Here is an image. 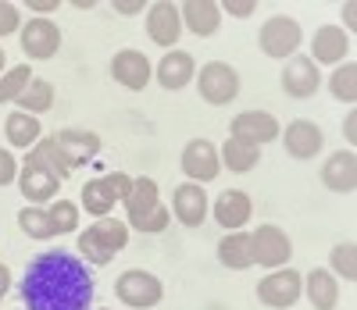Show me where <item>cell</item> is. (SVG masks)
Listing matches in <instances>:
<instances>
[{"label":"cell","instance_id":"1","mask_svg":"<svg viewBox=\"0 0 357 310\" xmlns=\"http://www.w3.org/2000/svg\"><path fill=\"white\" fill-rule=\"evenodd\" d=\"M22 300L29 310H89L93 278H89L79 257L65 250H50L25 268Z\"/></svg>","mask_w":357,"mask_h":310},{"label":"cell","instance_id":"2","mask_svg":"<svg viewBox=\"0 0 357 310\" xmlns=\"http://www.w3.org/2000/svg\"><path fill=\"white\" fill-rule=\"evenodd\" d=\"M122 207H126V225H132V228H139V232H146V235L165 232L168 222H172L168 207L161 203L158 182L146 178V175L132 178V189H129V196L122 200Z\"/></svg>","mask_w":357,"mask_h":310},{"label":"cell","instance_id":"3","mask_svg":"<svg viewBox=\"0 0 357 310\" xmlns=\"http://www.w3.org/2000/svg\"><path fill=\"white\" fill-rule=\"evenodd\" d=\"M126 242H129V225H126V222H118V218H100L97 225H89V228L79 235L82 264L104 268V264H111L118 254L126 250Z\"/></svg>","mask_w":357,"mask_h":310},{"label":"cell","instance_id":"4","mask_svg":"<svg viewBox=\"0 0 357 310\" xmlns=\"http://www.w3.org/2000/svg\"><path fill=\"white\" fill-rule=\"evenodd\" d=\"M132 189V178L126 171H111V175H100V178H89L82 185V207L86 214L93 218H107L114 210V203H122Z\"/></svg>","mask_w":357,"mask_h":310},{"label":"cell","instance_id":"5","mask_svg":"<svg viewBox=\"0 0 357 310\" xmlns=\"http://www.w3.org/2000/svg\"><path fill=\"white\" fill-rule=\"evenodd\" d=\"M197 89L211 107H225L240 97V72L225 61H207L197 75Z\"/></svg>","mask_w":357,"mask_h":310},{"label":"cell","instance_id":"6","mask_svg":"<svg viewBox=\"0 0 357 310\" xmlns=\"http://www.w3.org/2000/svg\"><path fill=\"white\" fill-rule=\"evenodd\" d=\"M304 33H301V22L289 18V15H272L264 25H261V33H257V47L268 54V57H293L296 47H301Z\"/></svg>","mask_w":357,"mask_h":310},{"label":"cell","instance_id":"7","mask_svg":"<svg viewBox=\"0 0 357 310\" xmlns=\"http://www.w3.org/2000/svg\"><path fill=\"white\" fill-rule=\"evenodd\" d=\"M114 293H118V300H122L126 307L146 310V307H158V303H161L165 286H161L158 274L143 271V268H132V271H126V274L114 282Z\"/></svg>","mask_w":357,"mask_h":310},{"label":"cell","instance_id":"8","mask_svg":"<svg viewBox=\"0 0 357 310\" xmlns=\"http://www.w3.org/2000/svg\"><path fill=\"white\" fill-rule=\"evenodd\" d=\"M304 293V274L293 271V268H275L268 278L257 282V300L264 307H275V310H286L301 300Z\"/></svg>","mask_w":357,"mask_h":310},{"label":"cell","instance_id":"9","mask_svg":"<svg viewBox=\"0 0 357 310\" xmlns=\"http://www.w3.org/2000/svg\"><path fill=\"white\" fill-rule=\"evenodd\" d=\"M18 185H22V196H29L33 203H43V200H54L57 189H61V178H57L40 157L25 150V161L18 164Z\"/></svg>","mask_w":357,"mask_h":310},{"label":"cell","instance_id":"10","mask_svg":"<svg viewBox=\"0 0 357 310\" xmlns=\"http://www.w3.org/2000/svg\"><path fill=\"white\" fill-rule=\"evenodd\" d=\"M250 250H254V264L275 271L293 257V242L279 225H257V232H250Z\"/></svg>","mask_w":357,"mask_h":310},{"label":"cell","instance_id":"11","mask_svg":"<svg viewBox=\"0 0 357 310\" xmlns=\"http://www.w3.org/2000/svg\"><path fill=\"white\" fill-rule=\"evenodd\" d=\"M282 93L286 97H293V100H307V97H314L318 93V86H321V72H318V65L307 57V54H293L289 61H286V68H282Z\"/></svg>","mask_w":357,"mask_h":310},{"label":"cell","instance_id":"12","mask_svg":"<svg viewBox=\"0 0 357 310\" xmlns=\"http://www.w3.org/2000/svg\"><path fill=\"white\" fill-rule=\"evenodd\" d=\"M22 50L29 54V61H50L61 50V29L50 18H29V25H22Z\"/></svg>","mask_w":357,"mask_h":310},{"label":"cell","instance_id":"13","mask_svg":"<svg viewBox=\"0 0 357 310\" xmlns=\"http://www.w3.org/2000/svg\"><path fill=\"white\" fill-rule=\"evenodd\" d=\"M178 164H183L186 178L204 185V182H215L218 171H222V161H218V150L215 143H207V139H190L183 146V157H178Z\"/></svg>","mask_w":357,"mask_h":310},{"label":"cell","instance_id":"14","mask_svg":"<svg viewBox=\"0 0 357 310\" xmlns=\"http://www.w3.org/2000/svg\"><path fill=\"white\" fill-rule=\"evenodd\" d=\"M229 132H232V139H243V143L264 146V143L279 139L282 129H279L275 114H268V111H243V114H236V118H232Z\"/></svg>","mask_w":357,"mask_h":310},{"label":"cell","instance_id":"15","mask_svg":"<svg viewBox=\"0 0 357 310\" xmlns=\"http://www.w3.org/2000/svg\"><path fill=\"white\" fill-rule=\"evenodd\" d=\"M172 214H175L178 225L200 228L204 218H207V193H204V185H197V182L175 185V193H172Z\"/></svg>","mask_w":357,"mask_h":310},{"label":"cell","instance_id":"16","mask_svg":"<svg viewBox=\"0 0 357 310\" xmlns=\"http://www.w3.org/2000/svg\"><path fill=\"white\" fill-rule=\"evenodd\" d=\"M146 36H151L158 47H175L178 36H183V18H178V8L172 0H158V4L146 8Z\"/></svg>","mask_w":357,"mask_h":310},{"label":"cell","instance_id":"17","mask_svg":"<svg viewBox=\"0 0 357 310\" xmlns=\"http://www.w3.org/2000/svg\"><path fill=\"white\" fill-rule=\"evenodd\" d=\"M54 143H57V150H61V157L72 164V171L100 153V136L86 132V129H61V132H54Z\"/></svg>","mask_w":357,"mask_h":310},{"label":"cell","instance_id":"18","mask_svg":"<svg viewBox=\"0 0 357 310\" xmlns=\"http://www.w3.org/2000/svg\"><path fill=\"white\" fill-rule=\"evenodd\" d=\"M282 136V143H286V153L293 161H311L314 153H321V146H325V136H321V129L314 125V121H289L286 125V132H279Z\"/></svg>","mask_w":357,"mask_h":310},{"label":"cell","instance_id":"19","mask_svg":"<svg viewBox=\"0 0 357 310\" xmlns=\"http://www.w3.org/2000/svg\"><path fill=\"white\" fill-rule=\"evenodd\" d=\"M111 75H114V82H122L126 89L139 93V89H146V82H151V61H146V54L126 47V50H118V54H114V61H111Z\"/></svg>","mask_w":357,"mask_h":310},{"label":"cell","instance_id":"20","mask_svg":"<svg viewBox=\"0 0 357 310\" xmlns=\"http://www.w3.org/2000/svg\"><path fill=\"white\" fill-rule=\"evenodd\" d=\"M321 185L333 189V193H343V196L357 189V157H354V150H336L333 157L325 161Z\"/></svg>","mask_w":357,"mask_h":310},{"label":"cell","instance_id":"21","mask_svg":"<svg viewBox=\"0 0 357 310\" xmlns=\"http://www.w3.org/2000/svg\"><path fill=\"white\" fill-rule=\"evenodd\" d=\"M178 18H183V29H190L193 36H215L218 25H222V8L215 0H186L178 8Z\"/></svg>","mask_w":357,"mask_h":310},{"label":"cell","instance_id":"22","mask_svg":"<svg viewBox=\"0 0 357 310\" xmlns=\"http://www.w3.org/2000/svg\"><path fill=\"white\" fill-rule=\"evenodd\" d=\"M311 61L314 65H340V61L350 54V36L343 33L340 25H321L314 40H311Z\"/></svg>","mask_w":357,"mask_h":310},{"label":"cell","instance_id":"23","mask_svg":"<svg viewBox=\"0 0 357 310\" xmlns=\"http://www.w3.org/2000/svg\"><path fill=\"white\" fill-rule=\"evenodd\" d=\"M250 210H254V203H250V196L243 189H225L215 200V222L225 225L229 232H240L250 222Z\"/></svg>","mask_w":357,"mask_h":310},{"label":"cell","instance_id":"24","mask_svg":"<svg viewBox=\"0 0 357 310\" xmlns=\"http://www.w3.org/2000/svg\"><path fill=\"white\" fill-rule=\"evenodd\" d=\"M193 75H197V65H193V57L186 54V50H172V54H165L161 57V65H158V82L165 86V89H183V86H190L193 82Z\"/></svg>","mask_w":357,"mask_h":310},{"label":"cell","instance_id":"25","mask_svg":"<svg viewBox=\"0 0 357 310\" xmlns=\"http://www.w3.org/2000/svg\"><path fill=\"white\" fill-rule=\"evenodd\" d=\"M4 136L11 146L18 150H33L40 139H43V125L36 114H25V111H11L8 121H4Z\"/></svg>","mask_w":357,"mask_h":310},{"label":"cell","instance_id":"26","mask_svg":"<svg viewBox=\"0 0 357 310\" xmlns=\"http://www.w3.org/2000/svg\"><path fill=\"white\" fill-rule=\"evenodd\" d=\"M304 289H307V300H311L314 310H336V303H340V282H336L333 271L314 268L304 278Z\"/></svg>","mask_w":357,"mask_h":310},{"label":"cell","instance_id":"27","mask_svg":"<svg viewBox=\"0 0 357 310\" xmlns=\"http://www.w3.org/2000/svg\"><path fill=\"white\" fill-rule=\"evenodd\" d=\"M218 261L229 271H247L254 268V250H250V232H225L218 242Z\"/></svg>","mask_w":357,"mask_h":310},{"label":"cell","instance_id":"28","mask_svg":"<svg viewBox=\"0 0 357 310\" xmlns=\"http://www.w3.org/2000/svg\"><path fill=\"white\" fill-rule=\"evenodd\" d=\"M222 161H225L229 171L243 175V171L257 168V161H261V146L243 143V139H225V146H222Z\"/></svg>","mask_w":357,"mask_h":310},{"label":"cell","instance_id":"29","mask_svg":"<svg viewBox=\"0 0 357 310\" xmlns=\"http://www.w3.org/2000/svg\"><path fill=\"white\" fill-rule=\"evenodd\" d=\"M25 114H40V111H50L54 107V86L47 79H33L25 86V93L15 100Z\"/></svg>","mask_w":357,"mask_h":310},{"label":"cell","instance_id":"30","mask_svg":"<svg viewBox=\"0 0 357 310\" xmlns=\"http://www.w3.org/2000/svg\"><path fill=\"white\" fill-rule=\"evenodd\" d=\"M329 93H333L340 104H354L357 100V65H354V61L336 65V72L329 79Z\"/></svg>","mask_w":357,"mask_h":310},{"label":"cell","instance_id":"31","mask_svg":"<svg viewBox=\"0 0 357 310\" xmlns=\"http://www.w3.org/2000/svg\"><path fill=\"white\" fill-rule=\"evenodd\" d=\"M18 225H22V232L29 235V239H54L57 232H54V225H50V214L43 210V207H25V210H18Z\"/></svg>","mask_w":357,"mask_h":310},{"label":"cell","instance_id":"32","mask_svg":"<svg viewBox=\"0 0 357 310\" xmlns=\"http://www.w3.org/2000/svg\"><path fill=\"white\" fill-rule=\"evenodd\" d=\"M33 82V72H29V65H18V68H8L4 75H0V104H15L25 86Z\"/></svg>","mask_w":357,"mask_h":310},{"label":"cell","instance_id":"33","mask_svg":"<svg viewBox=\"0 0 357 310\" xmlns=\"http://www.w3.org/2000/svg\"><path fill=\"white\" fill-rule=\"evenodd\" d=\"M47 214H50V225H54L57 235L79 228V207H75L72 200H54V207H50Z\"/></svg>","mask_w":357,"mask_h":310},{"label":"cell","instance_id":"34","mask_svg":"<svg viewBox=\"0 0 357 310\" xmlns=\"http://www.w3.org/2000/svg\"><path fill=\"white\" fill-rule=\"evenodd\" d=\"M329 261H333V271L343 274V282H354V278H357V246H354V242L333 246Z\"/></svg>","mask_w":357,"mask_h":310},{"label":"cell","instance_id":"35","mask_svg":"<svg viewBox=\"0 0 357 310\" xmlns=\"http://www.w3.org/2000/svg\"><path fill=\"white\" fill-rule=\"evenodd\" d=\"M11 33H22V18H18V8L0 0V40L11 36Z\"/></svg>","mask_w":357,"mask_h":310},{"label":"cell","instance_id":"36","mask_svg":"<svg viewBox=\"0 0 357 310\" xmlns=\"http://www.w3.org/2000/svg\"><path fill=\"white\" fill-rule=\"evenodd\" d=\"M18 178V161L11 157V150H0V185H11Z\"/></svg>","mask_w":357,"mask_h":310},{"label":"cell","instance_id":"37","mask_svg":"<svg viewBox=\"0 0 357 310\" xmlns=\"http://www.w3.org/2000/svg\"><path fill=\"white\" fill-rule=\"evenodd\" d=\"M225 15H232V18H250L254 11H257V4H254V0H243V4H240V0H225V4H218Z\"/></svg>","mask_w":357,"mask_h":310},{"label":"cell","instance_id":"38","mask_svg":"<svg viewBox=\"0 0 357 310\" xmlns=\"http://www.w3.org/2000/svg\"><path fill=\"white\" fill-rule=\"evenodd\" d=\"M57 8H61V0H29V11H36V15H47Z\"/></svg>","mask_w":357,"mask_h":310},{"label":"cell","instance_id":"39","mask_svg":"<svg viewBox=\"0 0 357 310\" xmlns=\"http://www.w3.org/2000/svg\"><path fill=\"white\" fill-rule=\"evenodd\" d=\"M114 11H118V15H139V11H143V0H132V4H129V0H118Z\"/></svg>","mask_w":357,"mask_h":310},{"label":"cell","instance_id":"40","mask_svg":"<svg viewBox=\"0 0 357 310\" xmlns=\"http://www.w3.org/2000/svg\"><path fill=\"white\" fill-rule=\"evenodd\" d=\"M343 132H347V139H350V143H357V114H347Z\"/></svg>","mask_w":357,"mask_h":310},{"label":"cell","instance_id":"41","mask_svg":"<svg viewBox=\"0 0 357 310\" xmlns=\"http://www.w3.org/2000/svg\"><path fill=\"white\" fill-rule=\"evenodd\" d=\"M8 289H11V271H8V264H0V300L8 296Z\"/></svg>","mask_w":357,"mask_h":310},{"label":"cell","instance_id":"42","mask_svg":"<svg viewBox=\"0 0 357 310\" xmlns=\"http://www.w3.org/2000/svg\"><path fill=\"white\" fill-rule=\"evenodd\" d=\"M343 22H347V29H357V8L354 4L343 8Z\"/></svg>","mask_w":357,"mask_h":310},{"label":"cell","instance_id":"43","mask_svg":"<svg viewBox=\"0 0 357 310\" xmlns=\"http://www.w3.org/2000/svg\"><path fill=\"white\" fill-rule=\"evenodd\" d=\"M0 72H4V50H0Z\"/></svg>","mask_w":357,"mask_h":310}]
</instances>
